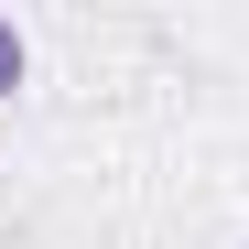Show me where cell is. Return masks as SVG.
<instances>
[{
    "instance_id": "1",
    "label": "cell",
    "mask_w": 249,
    "mask_h": 249,
    "mask_svg": "<svg viewBox=\"0 0 249 249\" xmlns=\"http://www.w3.org/2000/svg\"><path fill=\"white\" fill-rule=\"evenodd\" d=\"M22 65H33V44H22V33H11V22H0V98H11V87H22Z\"/></svg>"
}]
</instances>
